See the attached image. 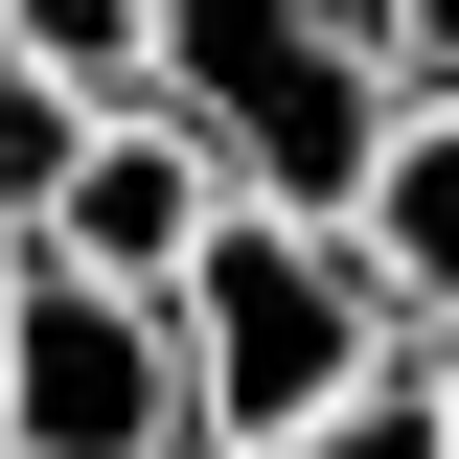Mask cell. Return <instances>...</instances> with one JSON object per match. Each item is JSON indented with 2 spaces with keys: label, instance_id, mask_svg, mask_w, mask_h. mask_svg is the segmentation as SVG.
Returning a JSON list of instances; mask_svg holds the SVG:
<instances>
[{
  "label": "cell",
  "instance_id": "cell-1",
  "mask_svg": "<svg viewBox=\"0 0 459 459\" xmlns=\"http://www.w3.org/2000/svg\"><path fill=\"white\" fill-rule=\"evenodd\" d=\"M161 322H184V413H207V459H276L299 413H344L368 368H437V344L368 299V253L299 230V207H207V253L161 276Z\"/></svg>",
  "mask_w": 459,
  "mask_h": 459
},
{
  "label": "cell",
  "instance_id": "cell-2",
  "mask_svg": "<svg viewBox=\"0 0 459 459\" xmlns=\"http://www.w3.org/2000/svg\"><path fill=\"white\" fill-rule=\"evenodd\" d=\"M161 115L230 161V207L344 230V184L391 138V69L344 47V0H161Z\"/></svg>",
  "mask_w": 459,
  "mask_h": 459
},
{
  "label": "cell",
  "instance_id": "cell-3",
  "mask_svg": "<svg viewBox=\"0 0 459 459\" xmlns=\"http://www.w3.org/2000/svg\"><path fill=\"white\" fill-rule=\"evenodd\" d=\"M0 437H23V459H207V413H184V322L23 253V299H0Z\"/></svg>",
  "mask_w": 459,
  "mask_h": 459
},
{
  "label": "cell",
  "instance_id": "cell-4",
  "mask_svg": "<svg viewBox=\"0 0 459 459\" xmlns=\"http://www.w3.org/2000/svg\"><path fill=\"white\" fill-rule=\"evenodd\" d=\"M207 207H230V161L184 138V115H92V161L47 184V230H23V253H47V276H115V299H161L184 253H207Z\"/></svg>",
  "mask_w": 459,
  "mask_h": 459
},
{
  "label": "cell",
  "instance_id": "cell-5",
  "mask_svg": "<svg viewBox=\"0 0 459 459\" xmlns=\"http://www.w3.org/2000/svg\"><path fill=\"white\" fill-rule=\"evenodd\" d=\"M344 253H368V299L413 344H459V92H391V138L344 184Z\"/></svg>",
  "mask_w": 459,
  "mask_h": 459
},
{
  "label": "cell",
  "instance_id": "cell-6",
  "mask_svg": "<svg viewBox=\"0 0 459 459\" xmlns=\"http://www.w3.org/2000/svg\"><path fill=\"white\" fill-rule=\"evenodd\" d=\"M0 69H47L92 115H161V0H0Z\"/></svg>",
  "mask_w": 459,
  "mask_h": 459
},
{
  "label": "cell",
  "instance_id": "cell-7",
  "mask_svg": "<svg viewBox=\"0 0 459 459\" xmlns=\"http://www.w3.org/2000/svg\"><path fill=\"white\" fill-rule=\"evenodd\" d=\"M276 459H459V437H437V368H368V391H344V413H299Z\"/></svg>",
  "mask_w": 459,
  "mask_h": 459
},
{
  "label": "cell",
  "instance_id": "cell-8",
  "mask_svg": "<svg viewBox=\"0 0 459 459\" xmlns=\"http://www.w3.org/2000/svg\"><path fill=\"white\" fill-rule=\"evenodd\" d=\"M92 161V92H47V69H0V207L47 230V184Z\"/></svg>",
  "mask_w": 459,
  "mask_h": 459
},
{
  "label": "cell",
  "instance_id": "cell-9",
  "mask_svg": "<svg viewBox=\"0 0 459 459\" xmlns=\"http://www.w3.org/2000/svg\"><path fill=\"white\" fill-rule=\"evenodd\" d=\"M391 92H459V0H413V23H391Z\"/></svg>",
  "mask_w": 459,
  "mask_h": 459
},
{
  "label": "cell",
  "instance_id": "cell-10",
  "mask_svg": "<svg viewBox=\"0 0 459 459\" xmlns=\"http://www.w3.org/2000/svg\"><path fill=\"white\" fill-rule=\"evenodd\" d=\"M391 23H413V0H344V47H368V69H391Z\"/></svg>",
  "mask_w": 459,
  "mask_h": 459
},
{
  "label": "cell",
  "instance_id": "cell-11",
  "mask_svg": "<svg viewBox=\"0 0 459 459\" xmlns=\"http://www.w3.org/2000/svg\"><path fill=\"white\" fill-rule=\"evenodd\" d=\"M0 299H23V207H0Z\"/></svg>",
  "mask_w": 459,
  "mask_h": 459
},
{
  "label": "cell",
  "instance_id": "cell-12",
  "mask_svg": "<svg viewBox=\"0 0 459 459\" xmlns=\"http://www.w3.org/2000/svg\"><path fill=\"white\" fill-rule=\"evenodd\" d=\"M437 437H459V344H437Z\"/></svg>",
  "mask_w": 459,
  "mask_h": 459
},
{
  "label": "cell",
  "instance_id": "cell-13",
  "mask_svg": "<svg viewBox=\"0 0 459 459\" xmlns=\"http://www.w3.org/2000/svg\"><path fill=\"white\" fill-rule=\"evenodd\" d=\"M0 459H23V437H0Z\"/></svg>",
  "mask_w": 459,
  "mask_h": 459
}]
</instances>
